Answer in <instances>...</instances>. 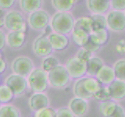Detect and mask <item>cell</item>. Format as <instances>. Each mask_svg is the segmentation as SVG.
Masks as SVG:
<instances>
[{"mask_svg": "<svg viewBox=\"0 0 125 117\" xmlns=\"http://www.w3.org/2000/svg\"><path fill=\"white\" fill-rule=\"evenodd\" d=\"M102 87V84L95 77H81L76 81L73 91L77 98L88 99L94 97Z\"/></svg>", "mask_w": 125, "mask_h": 117, "instance_id": "1", "label": "cell"}, {"mask_svg": "<svg viewBox=\"0 0 125 117\" xmlns=\"http://www.w3.org/2000/svg\"><path fill=\"white\" fill-rule=\"evenodd\" d=\"M74 20L69 12H59L55 13L50 19V27L53 32L68 34L73 30Z\"/></svg>", "mask_w": 125, "mask_h": 117, "instance_id": "2", "label": "cell"}, {"mask_svg": "<svg viewBox=\"0 0 125 117\" xmlns=\"http://www.w3.org/2000/svg\"><path fill=\"white\" fill-rule=\"evenodd\" d=\"M27 85L34 92H44L48 88V73L42 68H34L27 76Z\"/></svg>", "mask_w": 125, "mask_h": 117, "instance_id": "3", "label": "cell"}, {"mask_svg": "<svg viewBox=\"0 0 125 117\" xmlns=\"http://www.w3.org/2000/svg\"><path fill=\"white\" fill-rule=\"evenodd\" d=\"M49 84L54 88H65L70 82V75L62 65H57L48 73Z\"/></svg>", "mask_w": 125, "mask_h": 117, "instance_id": "4", "label": "cell"}, {"mask_svg": "<svg viewBox=\"0 0 125 117\" xmlns=\"http://www.w3.org/2000/svg\"><path fill=\"white\" fill-rule=\"evenodd\" d=\"M4 27L10 31H27V23L23 16L17 10H10L4 17Z\"/></svg>", "mask_w": 125, "mask_h": 117, "instance_id": "5", "label": "cell"}, {"mask_svg": "<svg viewBox=\"0 0 125 117\" xmlns=\"http://www.w3.org/2000/svg\"><path fill=\"white\" fill-rule=\"evenodd\" d=\"M50 19L49 13L45 10L40 9L29 14L27 22L34 30H43L49 26Z\"/></svg>", "mask_w": 125, "mask_h": 117, "instance_id": "6", "label": "cell"}, {"mask_svg": "<svg viewBox=\"0 0 125 117\" xmlns=\"http://www.w3.org/2000/svg\"><path fill=\"white\" fill-rule=\"evenodd\" d=\"M66 69L70 77L79 79L87 73V62L74 56L66 62Z\"/></svg>", "mask_w": 125, "mask_h": 117, "instance_id": "7", "label": "cell"}, {"mask_svg": "<svg viewBox=\"0 0 125 117\" xmlns=\"http://www.w3.org/2000/svg\"><path fill=\"white\" fill-rule=\"evenodd\" d=\"M13 73L27 77V76L34 69L33 61L29 57L25 56H20L17 57L12 62Z\"/></svg>", "mask_w": 125, "mask_h": 117, "instance_id": "8", "label": "cell"}, {"mask_svg": "<svg viewBox=\"0 0 125 117\" xmlns=\"http://www.w3.org/2000/svg\"><path fill=\"white\" fill-rule=\"evenodd\" d=\"M5 84L12 90L14 95L17 96L22 95L28 87L27 77L16 73H12L6 78Z\"/></svg>", "mask_w": 125, "mask_h": 117, "instance_id": "9", "label": "cell"}, {"mask_svg": "<svg viewBox=\"0 0 125 117\" xmlns=\"http://www.w3.org/2000/svg\"><path fill=\"white\" fill-rule=\"evenodd\" d=\"M107 27L109 29L119 32L125 29V13L119 10H112L106 17Z\"/></svg>", "mask_w": 125, "mask_h": 117, "instance_id": "10", "label": "cell"}, {"mask_svg": "<svg viewBox=\"0 0 125 117\" xmlns=\"http://www.w3.org/2000/svg\"><path fill=\"white\" fill-rule=\"evenodd\" d=\"M33 51L34 54L39 57L49 56L52 52V47L50 44L48 36L44 34L39 35L33 42Z\"/></svg>", "mask_w": 125, "mask_h": 117, "instance_id": "11", "label": "cell"}, {"mask_svg": "<svg viewBox=\"0 0 125 117\" xmlns=\"http://www.w3.org/2000/svg\"><path fill=\"white\" fill-rule=\"evenodd\" d=\"M99 109L104 117H125L123 108L114 101H103L99 105Z\"/></svg>", "mask_w": 125, "mask_h": 117, "instance_id": "12", "label": "cell"}, {"mask_svg": "<svg viewBox=\"0 0 125 117\" xmlns=\"http://www.w3.org/2000/svg\"><path fill=\"white\" fill-rule=\"evenodd\" d=\"M29 107L33 112L48 107L49 98L44 92H34L29 98Z\"/></svg>", "mask_w": 125, "mask_h": 117, "instance_id": "13", "label": "cell"}, {"mask_svg": "<svg viewBox=\"0 0 125 117\" xmlns=\"http://www.w3.org/2000/svg\"><path fill=\"white\" fill-rule=\"evenodd\" d=\"M50 44L55 51H62L66 49L70 44L68 37L66 34L59 33H50L48 35Z\"/></svg>", "mask_w": 125, "mask_h": 117, "instance_id": "14", "label": "cell"}, {"mask_svg": "<svg viewBox=\"0 0 125 117\" xmlns=\"http://www.w3.org/2000/svg\"><path fill=\"white\" fill-rule=\"evenodd\" d=\"M27 35L22 31H10L6 34V45L12 49H20L25 44Z\"/></svg>", "mask_w": 125, "mask_h": 117, "instance_id": "15", "label": "cell"}, {"mask_svg": "<svg viewBox=\"0 0 125 117\" xmlns=\"http://www.w3.org/2000/svg\"><path fill=\"white\" fill-rule=\"evenodd\" d=\"M108 90L112 99L120 100L125 97V82L114 80L108 86Z\"/></svg>", "mask_w": 125, "mask_h": 117, "instance_id": "16", "label": "cell"}, {"mask_svg": "<svg viewBox=\"0 0 125 117\" xmlns=\"http://www.w3.org/2000/svg\"><path fill=\"white\" fill-rule=\"evenodd\" d=\"M87 6L92 14H104L110 7L109 0H87Z\"/></svg>", "mask_w": 125, "mask_h": 117, "instance_id": "17", "label": "cell"}, {"mask_svg": "<svg viewBox=\"0 0 125 117\" xmlns=\"http://www.w3.org/2000/svg\"><path fill=\"white\" fill-rule=\"evenodd\" d=\"M69 108L73 114L77 117L83 116L88 111V103L81 98H74L69 104Z\"/></svg>", "mask_w": 125, "mask_h": 117, "instance_id": "18", "label": "cell"}, {"mask_svg": "<svg viewBox=\"0 0 125 117\" xmlns=\"http://www.w3.org/2000/svg\"><path fill=\"white\" fill-rule=\"evenodd\" d=\"M95 78L102 84H109L116 78L113 68L109 66L103 65L95 75Z\"/></svg>", "mask_w": 125, "mask_h": 117, "instance_id": "19", "label": "cell"}, {"mask_svg": "<svg viewBox=\"0 0 125 117\" xmlns=\"http://www.w3.org/2000/svg\"><path fill=\"white\" fill-rule=\"evenodd\" d=\"M89 39L95 44L102 46L106 44L109 39V33L107 28L97 30L90 34Z\"/></svg>", "mask_w": 125, "mask_h": 117, "instance_id": "20", "label": "cell"}, {"mask_svg": "<svg viewBox=\"0 0 125 117\" xmlns=\"http://www.w3.org/2000/svg\"><path fill=\"white\" fill-rule=\"evenodd\" d=\"M19 5L23 12L30 14L41 9L42 0H19Z\"/></svg>", "mask_w": 125, "mask_h": 117, "instance_id": "21", "label": "cell"}, {"mask_svg": "<svg viewBox=\"0 0 125 117\" xmlns=\"http://www.w3.org/2000/svg\"><path fill=\"white\" fill-rule=\"evenodd\" d=\"M103 66V62L100 58L92 56L87 62V74L91 77H95Z\"/></svg>", "mask_w": 125, "mask_h": 117, "instance_id": "22", "label": "cell"}, {"mask_svg": "<svg viewBox=\"0 0 125 117\" xmlns=\"http://www.w3.org/2000/svg\"><path fill=\"white\" fill-rule=\"evenodd\" d=\"M71 33H72L73 41L77 46L84 47L89 41L90 34L83 30L73 28Z\"/></svg>", "mask_w": 125, "mask_h": 117, "instance_id": "23", "label": "cell"}, {"mask_svg": "<svg viewBox=\"0 0 125 117\" xmlns=\"http://www.w3.org/2000/svg\"><path fill=\"white\" fill-rule=\"evenodd\" d=\"M77 0H52L53 7L59 12H70Z\"/></svg>", "mask_w": 125, "mask_h": 117, "instance_id": "24", "label": "cell"}, {"mask_svg": "<svg viewBox=\"0 0 125 117\" xmlns=\"http://www.w3.org/2000/svg\"><path fill=\"white\" fill-rule=\"evenodd\" d=\"M73 28L83 30L91 34L92 32V20L91 17H82L77 19L74 22Z\"/></svg>", "mask_w": 125, "mask_h": 117, "instance_id": "25", "label": "cell"}, {"mask_svg": "<svg viewBox=\"0 0 125 117\" xmlns=\"http://www.w3.org/2000/svg\"><path fill=\"white\" fill-rule=\"evenodd\" d=\"M91 18L92 20V31L108 27L106 17L104 14H92Z\"/></svg>", "mask_w": 125, "mask_h": 117, "instance_id": "26", "label": "cell"}, {"mask_svg": "<svg viewBox=\"0 0 125 117\" xmlns=\"http://www.w3.org/2000/svg\"><path fill=\"white\" fill-rule=\"evenodd\" d=\"M0 117H21V113L14 105H5L0 107Z\"/></svg>", "mask_w": 125, "mask_h": 117, "instance_id": "27", "label": "cell"}, {"mask_svg": "<svg viewBox=\"0 0 125 117\" xmlns=\"http://www.w3.org/2000/svg\"><path fill=\"white\" fill-rule=\"evenodd\" d=\"M14 94L6 84L0 85V101L1 103H9L13 100Z\"/></svg>", "mask_w": 125, "mask_h": 117, "instance_id": "28", "label": "cell"}, {"mask_svg": "<svg viewBox=\"0 0 125 117\" xmlns=\"http://www.w3.org/2000/svg\"><path fill=\"white\" fill-rule=\"evenodd\" d=\"M113 70L116 79L125 82V59L117 61L113 66Z\"/></svg>", "mask_w": 125, "mask_h": 117, "instance_id": "29", "label": "cell"}, {"mask_svg": "<svg viewBox=\"0 0 125 117\" xmlns=\"http://www.w3.org/2000/svg\"><path fill=\"white\" fill-rule=\"evenodd\" d=\"M57 65H59V61L57 58H55L54 56H49L45 57L44 59H43L42 63V69L48 73Z\"/></svg>", "mask_w": 125, "mask_h": 117, "instance_id": "30", "label": "cell"}, {"mask_svg": "<svg viewBox=\"0 0 125 117\" xmlns=\"http://www.w3.org/2000/svg\"><path fill=\"white\" fill-rule=\"evenodd\" d=\"M94 97H95L97 100L102 101V102H103V101H110L112 99L107 87H102L99 91L94 95Z\"/></svg>", "mask_w": 125, "mask_h": 117, "instance_id": "31", "label": "cell"}, {"mask_svg": "<svg viewBox=\"0 0 125 117\" xmlns=\"http://www.w3.org/2000/svg\"><path fill=\"white\" fill-rule=\"evenodd\" d=\"M56 112L53 108L46 107L35 112L34 117H56Z\"/></svg>", "mask_w": 125, "mask_h": 117, "instance_id": "32", "label": "cell"}, {"mask_svg": "<svg viewBox=\"0 0 125 117\" xmlns=\"http://www.w3.org/2000/svg\"><path fill=\"white\" fill-rule=\"evenodd\" d=\"M109 4L113 10L123 11L125 10V0H109Z\"/></svg>", "mask_w": 125, "mask_h": 117, "instance_id": "33", "label": "cell"}, {"mask_svg": "<svg viewBox=\"0 0 125 117\" xmlns=\"http://www.w3.org/2000/svg\"><path fill=\"white\" fill-rule=\"evenodd\" d=\"M92 53L90 52L89 51H88L87 49H85L84 47H81V49H79V51L77 52L76 56L78 57L81 59L84 60L85 62H88V60L91 58L92 56Z\"/></svg>", "mask_w": 125, "mask_h": 117, "instance_id": "34", "label": "cell"}, {"mask_svg": "<svg viewBox=\"0 0 125 117\" xmlns=\"http://www.w3.org/2000/svg\"><path fill=\"white\" fill-rule=\"evenodd\" d=\"M56 117H75L69 108H62L58 109L56 113Z\"/></svg>", "mask_w": 125, "mask_h": 117, "instance_id": "35", "label": "cell"}, {"mask_svg": "<svg viewBox=\"0 0 125 117\" xmlns=\"http://www.w3.org/2000/svg\"><path fill=\"white\" fill-rule=\"evenodd\" d=\"M100 47H101V46H99V45H98L95 44V43L92 42V41L89 39V41H88L87 44H86V45L84 46V48L85 49H87L88 51H89L90 52L94 53V52H98V51L99 50Z\"/></svg>", "mask_w": 125, "mask_h": 117, "instance_id": "36", "label": "cell"}, {"mask_svg": "<svg viewBox=\"0 0 125 117\" xmlns=\"http://www.w3.org/2000/svg\"><path fill=\"white\" fill-rule=\"evenodd\" d=\"M17 0H0V9L9 10L13 6Z\"/></svg>", "mask_w": 125, "mask_h": 117, "instance_id": "37", "label": "cell"}, {"mask_svg": "<svg viewBox=\"0 0 125 117\" xmlns=\"http://www.w3.org/2000/svg\"><path fill=\"white\" fill-rule=\"evenodd\" d=\"M6 45V35L0 29V51L2 50Z\"/></svg>", "mask_w": 125, "mask_h": 117, "instance_id": "38", "label": "cell"}, {"mask_svg": "<svg viewBox=\"0 0 125 117\" xmlns=\"http://www.w3.org/2000/svg\"><path fill=\"white\" fill-rule=\"evenodd\" d=\"M6 69V62H5V60L2 59L1 62H0V74L4 73Z\"/></svg>", "mask_w": 125, "mask_h": 117, "instance_id": "39", "label": "cell"}, {"mask_svg": "<svg viewBox=\"0 0 125 117\" xmlns=\"http://www.w3.org/2000/svg\"><path fill=\"white\" fill-rule=\"evenodd\" d=\"M4 17L5 14L3 13L2 10L0 9V29L4 27Z\"/></svg>", "mask_w": 125, "mask_h": 117, "instance_id": "40", "label": "cell"}, {"mask_svg": "<svg viewBox=\"0 0 125 117\" xmlns=\"http://www.w3.org/2000/svg\"><path fill=\"white\" fill-rule=\"evenodd\" d=\"M2 59H3V58H2V56L1 52H0V62H1V61H2Z\"/></svg>", "mask_w": 125, "mask_h": 117, "instance_id": "41", "label": "cell"}, {"mask_svg": "<svg viewBox=\"0 0 125 117\" xmlns=\"http://www.w3.org/2000/svg\"><path fill=\"white\" fill-rule=\"evenodd\" d=\"M1 104H2V103H1V101H0V107H1V106H2V105H1Z\"/></svg>", "mask_w": 125, "mask_h": 117, "instance_id": "42", "label": "cell"}, {"mask_svg": "<svg viewBox=\"0 0 125 117\" xmlns=\"http://www.w3.org/2000/svg\"><path fill=\"white\" fill-rule=\"evenodd\" d=\"M0 80H1V78H0Z\"/></svg>", "mask_w": 125, "mask_h": 117, "instance_id": "43", "label": "cell"}]
</instances>
